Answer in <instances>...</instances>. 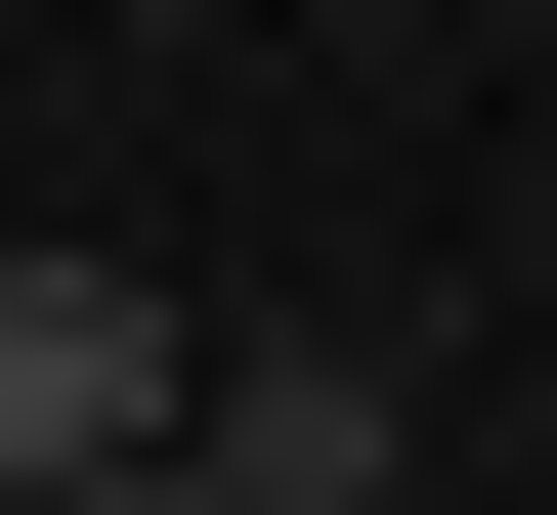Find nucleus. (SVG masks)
<instances>
[{
    "label": "nucleus",
    "mask_w": 557,
    "mask_h": 515,
    "mask_svg": "<svg viewBox=\"0 0 557 515\" xmlns=\"http://www.w3.org/2000/svg\"><path fill=\"white\" fill-rule=\"evenodd\" d=\"M172 473H214V515H386V473H429V344H386V301H214Z\"/></svg>",
    "instance_id": "f257e3e1"
},
{
    "label": "nucleus",
    "mask_w": 557,
    "mask_h": 515,
    "mask_svg": "<svg viewBox=\"0 0 557 515\" xmlns=\"http://www.w3.org/2000/svg\"><path fill=\"white\" fill-rule=\"evenodd\" d=\"M172 387H214L172 258H0V515H44V473H172Z\"/></svg>",
    "instance_id": "f03ea898"
},
{
    "label": "nucleus",
    "mask_w": 557,
    "mask_h": 515,
    "mask_svg": "<svg viewBox=\"0 0 557 515\" xmlns=\"http://www.w3.org/2000/svg\"><path fill=\"white\" fill-rule=\"evenodd\" d=\"M44 515H214V473H44Z\"/></svg>",
    "instance_id": "7ed1b4c3"
}]
</instances>
